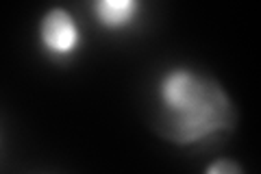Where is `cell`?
Returning <instances> with one entry per match:
<instances>
[{"instance_id":"4","label":"cell","mask_w":261,"mask_h":174,"mask_svg":"<svg viewBox=\"0 0 261 174\" xmlns=\"http://www.w3.org/2000/svg\"><path fill=\"white\" fill-rule=\"evenodd\" d=\"M205 174H244V168H242L238 161L226 159V157H220V159L211 161L207 165Z\"/></svg>"},{"instance_id":"3","label":"cell","mask_w":261,"mask_h":174,"mask_svg":"<svg viewBox=\"0 0 261 174\" xmlns=\"http://www.w3.org/2000/svg\"><path fill=\"white\" fill-rule=\"evenodd\" d=\"M89 9H92L94 20L100 29L109 33H120L133 29L140 22L144 5L140 0H94Z\"/></svg>"},{"instance_id":"2","label":"cell","mask_w":261,"mask_h":174,"mask_svg":"<svg viewBox=\"0 0 261 174\" xmlns=\"http://www.w3.org/2000/svg\"><path fill=\"white\" fill-rule=\"evenodd\" d=\"M37 44L53 63L65 65L79 55L83 46V33L79 22L68 9L53 7L48 9L37 24Z\"/></svg>"},{"instance_id":"1","label":"cell","mask_w":261,"mask_h":174,"mask_svg":"<svg viewBox=\"0 0 261 174\" xmlns=\"http://www.w3.org/2000/svg\"><path fill=\"white\" fill-rule=\"evenodd\" d=\"M154 131L174 146L202 144L238 127V107L209 74L174 65L159 74Z\"/></svg>"}]
</instances>
